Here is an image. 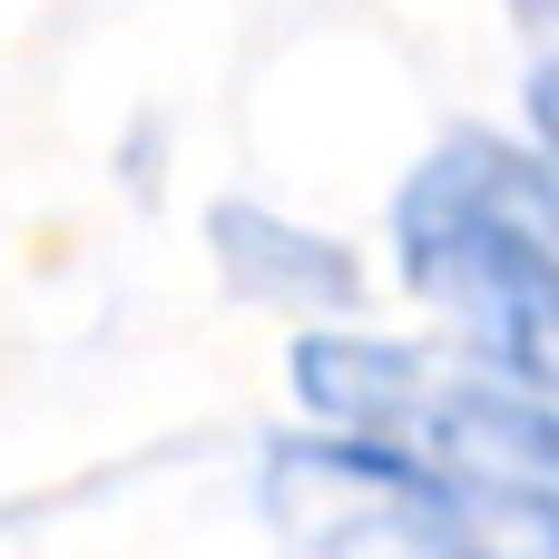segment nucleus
Returning a JSON list of instances; mask_svg holds the SVG:
<instances>
[{
  "mask_svg": "<svg viewBox=\"0 0 559 559\" xmlns=\"http://www.w3.org/2000/svg\"><path fill=\"white\" fill-rule=\"evenodd\" d=\"M393 246H403L413 295L462 324L472 364L559 403V167L550 157H521L481 128L442 138L393 206Z\"/></svg>",
  "mask_w": 559,
  "mask_h": 559,
  "instance_id": "obj_1",
  "label": "nucleus"
},
{
  "mask_svg": "<svg viewBox=\"0 0 559 559\" xmlns=\"http://www.w3.org/2000/svg\"><path fill=\"white\" fill-rule=\"evenodd\" d=\"M442 501L432 472L344 432L265 452V521L305 559H442Z\"/></svg>",
  "mask_w": 559,
  "mask_h": 559,
  "instance_id": "obj_2",
  "label": "nucleus"
},
{
  "mask_svg": "<svg viewBox=\"0 0 559 559\" xmlns=\"http://www.w3.org/2000/svg\"><path fill=\"white\" fill-rule=\"evenodd\" d=\"M206 246H216L226 285L255 295V305H275V314H344V305L364 295V275H354V255H344L334 236L285 226V216H265V206H246V197H226V206L206 216Z\"/></svg>",
  "mask_w": 559,
  "mask_h": 559,
  "instance_id": "obj_3",
  "label": "nucleus"
},
{
  "mask_svg": "<svg viewBox=\"0 0 559 559\" xmlns=\"http://www.w3.org/2000/svg\"><path fill=\"white\" fill-rule=\"evenodd\" d=\"M442 491V559H559V491Z\"/></svg>",
  "mask_w": 559,
  "mask_h": 559,
  "instance_id": "obj_4",
  "label": "nucleus"
},
{
  "mask_svg": "<svg viewBox=\"0 0 559 559\" xmlns=\"http://www.w3.org/2000/svg\"><path fill=\"white\" fill-rule=\"evenodd\" d=\"M521 118H531V138H540V157L559 167V59H540V69L521 79Z\"/></svg>",
  "mask_w": 559,
  "mask_h": 559,
  "instance_id": "obj_5",
  "label": "nucleus"
},
{
  "mask_svg": "<svg viewBox=\"0 0 559 559\" xmlns=\"http://www.w3.org/2000/svg\"><path fill=\"white\" fill-rule=\"evenodd\" d=\"M511 10H521L531 29H559V0H511Z\"/></svg>",
  "mask_w": 559,
  "mask_h": 559,
  "instance_id": "obj_6",
  "label": "nucleus"
}]
</instances>
